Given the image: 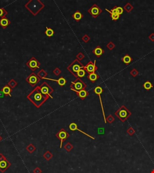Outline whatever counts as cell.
<instances>
[{"instance_id": "1", "label": "cell", "mask_w": 154, "mask_h": 173, "mask_svg": "<svg viewBox=\"0 0 154 173\" xmlns=\"http://www.w3.org/2000/svg\"><path fill=\"white\" fill-rule=\"evenodd\" d=\"M27 98L36 107L39 108L50 98V97L42 94L40 90V87L37 86L27 95Z\"/></svg>"}, {"instance_id": "2", "label": "cell", "mask_w": 154, "mask_h": 173, "mask_svg": "<svg viewBox=\"0 0 154 173\" xmlns=\"http://www.w3.org/2000/svg\"><path fill=\"white\" fill-rule=\"evenodd\" d=\"M25 7L33 16H36L45 7V4L40 0H29Z\"/></svg>"}, {"instance_id": "3", "label": "cell", "mask_w": 154, "mask_h": 173, "mask_svg": "<svg viewBox=\"0 0 154 173\" xmlns=\"http://www.w3.org/2000/svg\"><path fill=\"white\" fill-rule=\"evenodd\" d=\"M114 114L119 118L122 122H125L132 114L125 105H122L114 112Z\"/></svg>"}, {"instance_id": "4", "label": "cell", "mask_w": 154, "mask_h": 173, "mask_svg": "<svg viewBox=\"0 0 154 173\" xmlns=\"http://www.w3.org/2000/svg\"><path fill=\"white\" fill-rule=\"evenodd\" d=\"M84 66L79 61L78 59H75L73 62L67 67V69L71 73H72L75 77L77 78V73L80 69H84Z\"/></svg>"}, {"instance_id": "5", "label": "cell", "mask_w": 154, "mask_h": 173, "mask_svg": "<svg viewBox=\"0 0 154 173\" xmlns=\"http://www.w3.org/2000/svg\"><path fill=\"white\" fill-rule=\"evenodd\" d=\"M86 87H87V85H86V83L81 78H77L75 80L72 81L71 85H70L71 90L73 91H80L81 90L86 89Z\"/></svg>"}, {"instance_id": "6", "label": "cell", "mask_w": 154, "mask_h": 173, "mask_svg": "<svg viewBox=\"0 0 154 173\" xmlns=\"http://www.w3.org/2000/svg\"><path fill=\"white\" fill-rule=\"evenodd\" d=\"M39 87H40V90L42 94L48 96L50 97L52 99L53 97L51 96V94L54 91V89L47 83L44 82L41 85H39Z\"/></svg>"}, {"instance_id": "7", "label": "cell", "mask_w": 154, "mask_h": 173, "mask_svg": "<svg viewBox=\"0 0 154 173\" xmlns=\"http://www.w3.org/2000/svg\"><path fill=\"white\" fill-rule=\"evenodd\" d=\"M56 137H57L60 140V148H62L63 145V141H65L66 139H67V138H69V134L68 132L66 131L64 128H61L57 133L55 135Z\"/></svg>"}, {"instance_id": "8", "label": "cell", "mask_w": 154, "mask_h": 173, "mask_svg": "<svg viewBox=\"0 0 154 173\" xmlns=\"http://www.w3.org/2000/svg\"><path fill=\"white\" fill-rule=\"evenodd\" d=\"M87 12L93 18H96L103 12V10L96 4H94Z\"/></svg>"}, {"instance_id": "9", "label": "cell", "mask_w": 154, "mask_h": 173, "mask_svg": "<svg viewBox=\"0 0 154 173\" xmlns=\"http://www.w3.org/2000/svg\"><path fill=\"white\" fill-rule=\"evenodd\" d=\"M26 65L29 67V69L34 71L36 69L40 68V63L35 57H33L26 62Z\"/></svg>"}, {"instance_id": "10", "label": "cell", "mask_w": 154, "mask_h": 173, "mask_svg": "<svg viewBox=\"0 0 154 173\" xmlns=\"http://www.w3.org/2000/svg\"><path fill=\"white\" fill-rule=\"evenodd\" d=\"M40 79L36 74L33 72L25 79V81L32 87H35L40 82Z\"/></svg>"}, {"instance_id": "11", "label": "cell", "mask_w": 154, "mask_h": 173, "mask_svg": "<svg viewBox=\"0 0 154 173\" xmlns=\"http://www.w3.org/2000/svg\"><path fill=\"white\" fill-rule=\"evenodd\" d=\"M84 69L86 71V72L90 74L92 73H95L96 71L98 70V67L96 65V60H95L94 62L92 61H88V63L84 66Z\"/></svg>"}, {"instance_id": "12", "label": "cell", "mask_w": 154, "mask_h": 173, "mask_svg": "<svg viewBox=\"0 0 154 173\" xmlns=\"http://www.w3.org/2000/svg\"><path fill=\"white\" fill-rule=\"evenodd\" d=\"M103 90L101 86H97L95 87V88L94 89V92L95 94H96L97 95L99 96V100H100V103H101V108H102V111H103V119H104V121H105V123H107V121H106V117H105V112H104V110H103V102H102V99H101V94L103 93Z\"/></svg>"}, {"instance_id": "13", "label": "cell", "mask_w": 154, "mask_h": 173, "mask_svg": "<svg viewBox=\"0 0 154 173\" xmlns=\"http://www.w3.org/2000/svg\"><path fill=\"white\" fill-rule=\"evenodd\" d=\"M11 165L12 164L6 158H5L0 161V171L1 173H4Z\"/></svg>"}, {"instance_id": "14", "label": "cell", "mask_w": 154, "mask_h": 173, "mask_svg": "<svg viewBox=\"0 0 154 173\" xmlns=\"http://www.w3.org/2000/svg\"><path fill=\"white\" fill-rule=\"evenodd\" d=\"M69 129L71 130V131H80V132H81L82 133H83V134L86 135V136H87V137H88L89 138H92V139H95V137H92V136H90V135L87 134V133H86V132H83V131H82L81 130L79 129L78 128V126L77 124L75 123H71L69 125Z\"/></svg>"}, {"instance_id": "15", "label": "cell", "mask_w": 154, "mask_h": 173, "mask_svg": "<svg viewBox=\"0 0 154 173\" xmlns=\"http://www.w3.org/2000/svg\"><path fill=\"white\" fill-rule=\"evenodd\" d=\"M77 94V95L78 96L79 98L81 99V100H84L86 97L88 96L89 93L86 90V89L81 90L80 91H75Z\"/></svg>"}, {"instance_id": "16", "label": "cell", "mask_w": 154, "mask_h": 173, "mask_svg": "<svg viewBox=\"0 0 154 173\" xmlns=\"http://www.w3.org/2000/svg\"><path fill=\"white\" fill-rule=\"evenodd\" d=\"M11 24V22L8 18L6 17L2 18L0 19V26L3 29L6 28L8 26H9L10 24Z\"/></svg>"}, {"instance_id": "17", "label": "cell", "mask_w": 154, "mask_h": 173, "mask_svg": "<svg viewBox=\"0 0 154 173\" xmlns=\"http://www.w3.org/2000/svg\"><path fill=\"white\" fill-rule=\"evenodd\" d=\"M44 79H48V80H50V81H55L58 83L60 87H63L66 84V80L65 78H63V76L60 77L58 79H51V78H44Z\"/></svg>"}, {"instance_id": "18", "label": "cell", "mask_w": 154, "mask_h": 173, "mask_svg": "<svg viewBox=\"0 0 154 173\" xmlns=\"http://www.w3.org/2000/svg\"><path fill=\"white\" fill-rule=\"evenodd\" d=\"M93 53L98 58H99L104 53V51L102 49L100 46H97L93 50Z\"/></svg>"}, {"instance_id": "19", "label": "cell", "mask_w": 154, "mask_h": 173, "mask_svg": "<svg viewBox=\"0 0 154 173\" xmlns=\"http://www.w3.org/2000/svg\"><path fill=\"white\" fill-rule=\"evenodd\" d=\"M1 91H2V93L4 94V95L8 96L9 97H12L11 92L12 91V89L8 86V85H5L4 87H3V88L1 89Z\"/></svg>"}, {"instance_id": "20", "label": "cell", "mask_w": 154, "mask_h": 173, "mask_svg": "<svg viewBox=\"0 0 154 173\" xmlns=\"http://www.w3.org/2000/svg\"><path fill=\"white\" fill-rule=\"evenodd\" d=\"M99 78V76L96 73H90L87 75V78L92 83H95L96 81L98 80Z\"/></svg>"}, {"instance_id": "21", "label": "cell", "mask_w": 154, "mask_h": 173, "mask_svg": "<svg viewBox=\"0 0 154 173\" xmlns=\"http://www.w3.org/2000/svg\"><path fill=\"white\" fill-rule=\"evenodd\" d=\"M72 18L76 21L79 22L82 18H83V14L80 12V11L77 10L73 14H72Z\"/></svg>"}, {"instance_id": "22", "label": "cell", "mask_w": 154, "mask_h": 173, "mask_svg": "<svg viewBox=\"0 0 154 173\" xmlns=\"http://www.w3.org/2000/svg\"><path fill=\"white\" fill-rule=\"evenodd\" d=\"M132 58L131 57L129 54H126L122 58V61L126 65H128L129 64H130L131 62L132 61Z\"/></svg>"}, {"instance_id": "23", "label": "cell", "mask_w": 154, "mask_h": 173, "mask_svg": "<svg viewBox=\"0 0 154 173\" xmlns=\"http://www.w3.org/2000/svg\"><path fill=\"white\" fill-rule=\"evenodd\" d=\"M37 75L39 76V78L40 79H44V78H46V76H48V73L44 69H41L38 72Z\"/></svg>"}, {"instance_id": "24", "label": "cell", "mask_w": 154, "mask_h": 173, "mask_svg": "<svg viewBox=\"0 0 154 173\" xmlns=\"http://www.w3.org/2000/svg\"><path fill=\"white\" fill-rule=\"evenodd\" d=\"M124 10H125L127 13H130L133 9H134V6L131 4L129 2H127L126 4L125 5V6L124 7Z\"/></svg>"}, {"instance_id": "25", "label": "cell", "mask_w": 154, "mask_h": 173, "mask_svg": "<svg viewBox=\"0 0 154 173\" xmlns=\"http://www.w3.org/2000/svg\"><path fill=\"white\" fill-rule=\"evenodd\" d=\"M105 10L106 11H107V12H108V13H110V17L113 21H117L118 20V19H119V18H120V15H119V14H117V13H111V12L109 10L107 9V8H105Z\"/></svg>"}, {"instance_id": "26", "label": "cell", "mask_w": 154, "mask_h": 173, "mask_svg": "<svg viewBox=\"0 0 154 173\" xmlns=\"http://www.w3.org/2000/svg\"><path fill=\"white\" fill-rule=\"evenodd\" d=\"M45 34H46V36H48V37H51L53 36L54 34V31L51 28H49L46 27V31H45Z\"/></svg>"}, {"instance_id": "27", "label": "cell", "mask_w": 154, "mask_h": 173, "mask_svg": "<svg viewBox=\"0 0 154 173\" xmlns=\"http://www.w3.org/2000/svg\"><path fill=\"white\" fill-rule=\"evenodd\" d=\"M143 87L144 88H145V90H149L151 88H153V85H152V84L149 81H146L144 83L143 85Z\"/></svg>"}, {"instance_id": "28", "label": "cell", "mask_w": 154, "mask_h": 173, "mask_svg": "<svg viewBox=\"0 0 154 173\" xmlns=\"http://www.w3.org/2000/svg\"><path fill=\"white\" fill-rule=\"evenodd\" d=\"M43 157L44 158V159L46 160H50V159H52L53 157V154H52L50 151H46L45 153L43 155Z\"/></svg>"}, {"instance_id": "29", "label": "cell", "mask_w": 154, "mask_h": 173, "mask_svg": "<svg viewBox=\"0 0 154 173\" xmlns=\"http://www.w3.org/2000/svg\"><path fill=\"white\" fill-rule=\"evenodd\" d=\"M26 150H27L29 153H33V152L36 150V148L35 146H34L33 144H29L27 147H26Z\"/></svg>"}, {"instance_id": "30", "label": "cell", "mask_w": 154, "mask_h": 173, "mask_svg": "<svg viewBox=\"0 0 154 173\" xmlns=\"http://www.w3.org/2000/svg\"><path fill=\"white\" fill-rule=\"evenodd\" d=\"M7 85L10 87L12 89H13V88H15V87L18 85V83H17L14 79H12L9 82H8Z\"/></svg>"}, {"instance_id": "31", "label": "cell", "mask_w": 154, "mask_h": 173, "mask_svg": "<svg viewBox=\"0 0 154 173\" xmlns=\"http://www.w3.org/2000/svg\"><path fill=\"white\" fill-rule=\"evenodd\" d=\"M86 71L84 69H80V70L78 72L77 78H82V77H84L85 75H86Z\"/></svg>"}, {"instance_id": "32", "label": "cell", "mask_w": 154, "mask_h": 173, "mask_svg": "<svg viewBox=\"0 0 154 173\" xmlns=\"http://www.w3.org/2000/svg\"><path fill=\"white\" fill-rule=\"evenodd\" d=\"M64 148H65V149L66 150L67 152H71L72 149H73V146L72 145V144H71V143H70L69 142H68V143H67L65 145V146H64Z\"/></svg>"}, {"instance_id": "33", "label": "cell", "mask_w": 154, "mask_h": 173, "mask_svg": "<svg viewBox=\"0 0 154 173\" xmlns=\"http://www.w3.org/2000/svg\"><path fill=\"white\" fill-rule=\"evenodd\" d=\"M7 14H8V12L4 8L0 7V18H4L7 16Z\"/></svg>"}, {"instance_id": "34", "label": "cell", "mask_w": 154, "mask_h": 173, "mask_svg": "<svg viewBox=\"0 0 154 173\" xmlns=\"http://www.w3.org/2000/svg\"><path fill=\"white\" fill-rule=\"evenodd\" d=\"M114 8H115L116 13H117V14H119V15H121V14L123 13V12H124V8H122L121 7L116 6H114Z\"/></svg>"}, {"instance_id": "35", "label": "cell", "mask_w": 154, "mask_h": 173, "mask_svg": "<svg viewBox=\"0 0 154 173\" xmlns=\"http://www.w3.org/2000/svg\"><path fill=\"white\" fill-rule=\"evenodd\" d=\"M106 46H107V48L108 49L111 51V50H113V49L115 48L116 45H114V43L113 42H110L106 45Z\"/></svg>"}, {"instance_id": "36", "label": "cell", "mask_w": 154, "mask_h": 173, "mask_svg": "<svg viewBox=\"0 0 154 173\" xmlns=\"http://www.w3.org/2000/svg\"><path fill=\"white\" fill-rule=\"evenodd\" d=\"M139 74V72L136 69L134 68L132 69V70L130 72V75L131 76H132L133 77H136Z\"/></svg>"}, {"instance_id": "37", "label": "cell", "mask_w": 154, "mask_h": 173, "mask_svg": "<svg viewBox=\"0 0 154 173\" xmlns=\"http://www.w3.org/2000/svg\"><path fill=\"white\" fill-rule=\"evenodd\" d=\"M81 39H82V40L84 43H88V41L90 40V37L87 34H85V35H84L82 37Z\"/></svg>"}, {"instance_id": "38", "label": "cell", "mask_w": 154, "mask_h": 173, "mask_svg": "<svg viewBox=\"0 0 154 173\" xmlns=\"http://www.w3.org/2000/svg\"><path fill=\"white\" fill-rule=\"evenodd\" d=\"M84 57H85L84 55L81 52H78V54L76 55V58H77V59H78L79 61H81V60H82Z\"/></svg>"}, {"instance_id": "39", "label": "cell", "mask_w": 154, "mask_h": 173, "mask_svg": "<svg viewBox=\"0 0 154 173\" xmlns=\"http://www.w3.org/2000/svg\"><path fill=\"white\" fill-rule=\"evenodd\" d=\"M114 118L113 115H109L107 118H106V121L107 122H108L109 123H112L114 121Z\"/></svg>"}, {"instance_id": "40", "label": "cell", "mask_w": 154, "mask_h": 173, "mask_svg": "<svg viewBox=\"0 0 154 173\" xmlns=\"http://www.w3.org/2000/svg\"><path fill=\"white\" fill-rule=\"evenodd\" d=\"M126 132H127V133H128L129 135L132 136L133 134H134V133H135V130H134V129H133L132 127H129L128 128V129L127 131H126Z\"/></svg>"}, {"instance_id": "41", "label": "cell", "mask_w": 154, "mask_h": 173, "mask_svg": "<svg viewBox=\"0 0 154 173\" xmlns=\"http://www.w3.org/2000/svg\"><path fill=\"white\" fill-rule=\"evenodd\" d=\"M61 70H60L59 67H56V68L53 70V73L56 76H59V75L61 73Z\"/></svg>"}, {"instance_id": "42", "label": "cell", "mask_w": 154, "mask_h": 173, "mask_svg": "<svg viewBox=\"0 0 154 173\" xmlns=\"http://www.w3.org/2000/svg\"><path fill=\"white\" fill-rule=\"evenodd\" d=\"M104 128L103 127H99L98 129V133L99 135L104 134Z\"/></svg>"}, {"instance_id": "43", "label": "cell", "mask_w": 154, "mask_h": 173, "mask_svg": "<svg viewBox=\"0 0 154 173\" xmlns=\"http://www.w3.org/2000/svg\"><path fill=\"white\" fill-rule=\"evenodd\" d=\"M42 170H40V168L39 167H36L34 168V170H33V173H42Z\"/></svg>"}, {"instance_id": "44", "label": "cell", "mask_w": 154, "mask_h": 173, "mask_svg": "<svg viewBox=\"0 0 154 173\" xmlns=\"http://www.w3.org/2000/svg\"><path fill=\"white\" fill-rule=\"evenodd\" d=\"M148 37H149V39L151 40V41L154 42V33H151V34L149 35Z\"/></svg>"}, {"instance_id": "45", "label": "cell", "mask_w": 154, "mask_h": 173, "mask_svg": "<svg viewBox=\"0 0 154 173\" xmlns=\"http://www.w3.org/2000/svg\"><path fill=\"white\" fill-rule=\"evenodd\" d=\"M5 158H6V157H5L2 154L0 153V161H1V160H3V159H4Z\"/></svg>"}, {"instance_id": "46", "label": "cell", "mask_w": 154, "mask_h": 173, "mask_svg": "<svg viewBox=\"0 0 154 173\" xmlns=\"http://www.w3.org/2000/svg\"><path fill=\"white\" fill-rule=\"evenodd\" d=\"M4 94L2 93V91H0V98L4 97Z\"/></svg>"}, {"instance_id": "47", "label": "cell", "mask_w": 154, "mask_h": 173, "mask_svg": "<svg viewBox=\"0 0 154 173\" xmlns=\"http://www.w3.org/2000/svg\"><path fill=\"white\" fill-rule=\"evenodd\" d=\"M2 137H1V136H0V141H1V140H2Z\"/></svg>"}, {"instance_id": "48", "label": "cell", "mask_w": 154, "mask_h": 173, "mask_svg": "<svg viewBox=\"0 0 154 173\" xmlns=\"http://www.w3.org/2000/svg\"><path fill=\"white\" fill-rule=\"evenodd\" d=\"M151 173H154V170H153L152 171H151Z\"/></svg>"}]
</instances>
